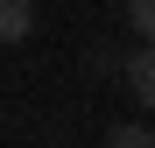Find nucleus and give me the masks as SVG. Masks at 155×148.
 <instances>
[{
    "instance_id": "obj_1",
    "label": "nucleus",
    "mask_w": 155,
    "mask_h": 148,
    "mask_svg": "<svg viewBox=\"0 0 155 148\" xmlns=\"http://www.w3.org/2000/svg\"><path fill=\"white\" fill-rule=\"evenodd\" d=\"M127 92H134L141 106L155 113V42H141L134 57H127Z\"/></svg>"
},
{
    "instance_id": "obj_2",
    "label": "nucleus",
    "mask_w": 155,
    "mask_h": 148,
    "mask_svg": "<svg viewBox=\"0 0 155 148\" xmlns=\"http://www.w3.org/2000/svg\"><path fill=\"white\" fill-rule=\"evenodd\" d=\"M35 35V0H0V42H28Z\"/></svg>"
},
{
    "instance_id": "obj_3",
    "label": "nucleus",
    "mask_w": 155,
    "mask_h": 148,
    "mask_svg": "<svg viewBox=\"0 0 155 148\" xmlns=\"http://www.w3.org/2000/svg\"><path fill=\"white\" fill-rule=\"evenodd\" d=\"M106 148H155V127L127 120V127H113V134H106Z\"/></svg>"
},
{
    "instance_id": "obj_4",
    "label": "nucleus",
    "mask_w": 155,
    "mask_h": 148,
    "mask_svg": "<svg viewBox=\"0 0 155 148\" xmlns=\"http://www.w3.org/2000/svg\"><path fill=\"white\" fill-rule=\"evenodd\" d=\"M127 28L141 42H155V0H127Z\"/></svg>"
}]
</instances>
